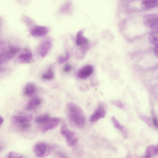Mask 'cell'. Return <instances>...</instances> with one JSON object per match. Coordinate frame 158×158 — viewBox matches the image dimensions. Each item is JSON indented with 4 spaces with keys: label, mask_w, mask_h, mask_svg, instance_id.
Wrapping results in <instances>:
<instances>
[{
    "label": "cell",
    "mask_w": 158,
    "mask_h": 158,
    "mask_svg": "<svg viewBox=\"0 0 158 158\" xmlns=\"http://www.w3.org/2000/svg\"><path fill=\"white\" fill-rule=\"evenodd\" d=\"M66 111L70 123L75 127L82 128L84 125L85 118L82 109L77 105L72 102H69L66 105Z\"/></svg>",
    "instance_id": "1"
},
{
    "label": "cell",
    "mask_w": 158,
    "mask_h": 158,
    "mask_svg": "<svg viewBox=\"0 0 158 158\" xmlns=\"http://www.w3.org/2000/svg\"><path fill=\"white\" fill-rule=\"evenodd\" d=\"M7 46L4 42L0 41V69L2 64L12 59L19 51L15 47Z\"/></svg>",
    "instance_id": "2"
},
{
    "label": "cell",
    "mask_w": 158,
    "mask_h": 158,
    "mask_svg": "<svg viewBox=\"0 0 158 158\" xmlns=\"http://www.w3.org/2000/svg\"><path fill=\"white\" fill-rule=\"evenodd\" d=\"M50 144L44 142H40L34 146V152L38 157H45L49 155L53 149Z\"/></svg>",
    "instance_id": "3"
},
{
    "label": "cell",
    "mask_w": 158,
    "mask_h": 158,
    "mask_svg": "<svg viewBox=\"0 0 158 158\" xmlns=\"http://www.w3.org/2000/svg\"><path fill=\"white\" fill-rule=\"evenodd\" d=\"M61 135L65 139L67 144L69 146H75L78 139L75 133L71 131L65 123H63L60 127Z\"/></svg>",
    "instance_id": "4"
},
{
    "label": "cell",
    "mask_w": 158,
    "mask_h": 158,
    "mask_svg": "<svg viewBox=\"0 0 158 158\" xmlns=\"http://www.w3.org/2000/svg\"><path fill=\"white\" fill-rule=\"evenodd\" d=\"M158 16L157 14H149L145 15L143 18V23L147 27L152 30L158 29Z\"/></svg>",
    "instance_id": "5"
},
{
    "label": "cell",
    "mask_w": 158,
    "mask_h": 158,
    "mask_svg": "<svg viewBox=\"0 0 158 158\" xmlns=\"http://www.w3.org/2000/svg\"><path fill=\"white\" fill-rule=\"evenodd\" d=\"M60 119L58 117H50L42 125V131L43 132L56 128L59 124Z\"/></svg>",
    "instance_id": "6"
},
{
    "label": "cell",
    "mask_w": 158,
    "mask_h": 158,
    "mask_svg": "<svg viewBox=\"0 0 158 158\" xmlns=\"http://www.w3.org/2000/svg\"><path fill=\"white\" fill-rule=\"evenodd\" d=\"M52 46V42L50 40H45L41 42L38 48L40 55L42 57H44L48 53Z\"/></svg>",
    "instance_id": "7"
},
{
    "label": "cell",
    "mask_w": 158,
    "mask_h": 158,
    "mask_svg": "<svg viewBox=\"0 0 158 158\" xmlns=\"http://www.w3.org/2000/svg\"><path fill=\"white\" fill-rule=\"evenodd\" d=\"M94 71V68L91 65L87 64L81 68L78 71L77 76L80 78L85 79L90 76Z\"/></svg>",
    "instance_id": "8"
},
{
    "label": "cell",
    "mask_w": 158,
    "mask_h": 158,
    "mask_svg": "<svg viewBox=\"0 0 158 158\" xmlns=\"http://www.w3.org/2000/svg\"><path fill=\"white\" fill-rule=\"evenodd\" d=\"M47 27L37 26L34 27L31 30V35L35 37H42L45 35L49 31Z\"/></svg>",
    "instance_id": "9"
},
{
    "label": "cell",
    "mask_w": 158,
    "mask_h": 158,
    "mask_svg": "<svg viewBox=\"0 0 158 158\" xmlns=\"http://www.w3.org/2000/svg\"><path fill=\"white\" fill-rule=\"evenodd\" d=\"M32 118V115L28 114L22 116L15 115L12 117V119L15 123L19 126L23 123L30 122Z\"/></svg>",
    "instance_id": "10"
},
{
    "label": "cell",
    "mask_w": 158,
    "mask_h": 158,
    "mask_svg": "<svg viewBox=\"0 0 158 158\" xmlns=\"http://www.w3.org/2000/svg\"><path fill=\"white\" fill-rule=\"evenodd\" d=\"M32 57L31 51L28 49H25L19 56V59L22 63H28L31 62Z\"/></svg>",
    "instance_id": "11"
},
{
    "label": "cell",
    "mask_w": 158,
    "mask_h": 158,
    "mask_svg": "<svg viewBox=\"0 0 158 158\" xmlns=\"http://www.w3.org/2000/svg\"><path fill=\"white\" fill-rule=\"evenodd\" d=\"M105 115L106 111L104 108L102 106H100L92 115L89 120L92 122H95L104 118Z\"/></svg>",
    "instance_id": "12"
},
{
    "label": "cell",
    "mask_w": 158,
    "mask_h": 158,
    "mask_svg": "<svg viewBox=\"0 0 158 158\" xmlns=\"http://www.w3.org/2000/svg\"><path fill=\"white\" fill-rule=\"evenodd\" d=\"M73 4L70 0L66 1L61 6L60 9L61 13L69 15L73 13Z\"/></svg>",
    "instance_id": "13"
},
{
    "label": "cell",
    "mask_w": 158,
    "mask_h": 158,
    "mask_svg": "<svg viewBox=\"0 0 158 158\" xmlns=\"http://www.w3.org/2000/svg\"><path fill=\"white\" fill-rule=\"evenodd\" d=\"M158 5V0H142L141 6L143 10H147L156 7Z\"/></svg>",
    "instance_id": "14"
},
{
    "label": "cell",
    "mask_w": 158,
    "mask_h": 158,
    "mask_svg": "<svg viewBox=\"0 0 158 158\" xmlns=\"http://www.w3.org/2000/svg\"><path fill=\"white\" fill-rule=\"evenodd\" d=\"M36 91V87L33 83L27 84L24 88L23 94L27 96H31L33 95Z\"/></svg>",
    "instance_id": "15"
},
{
    "label": "cell",
    "mask_w": 158,
    "mask_h": 158,
    "mask_svg": "<svg viewBox=\"0 0 158 158\" xmlns=\"http://www.w3.org/2000/svg\"><path fill=\"white\" fill-rule=\"evenodd\" d=\"M88 42V39L84 36L83 31L81 30L77 33L76 37V43L77 45H81L87 44Z\"/></svg>",
    "instance_id": "16"
},
{
    "label": "cell",
    "mask_w": 158,
    "mask_h": 158,
    "mask_svg": "<svg viewBox=\"0 0 158 158\" xmlns=\"http://www.w3.org/2000/svg\"><path fill=\"white\" fill-rule=\"evenodd\" d=\"M41 103V100L38 98H34L31 99L28 102L27 105V109L29 110L33 109Z\"/></svg>",
    "instance_id": "17"
},
{
    "label": "cell",
    "mask_w": 158,
    "mask_h": 158,
    "mask_svg": "<svg viewBox=\"0 0 158 158\" xmlns=\"http://www.w3.org/2000/svg\"><path fill=\"white\" fill-rule=\"evenodd\" d=\"M150 42L154 45H157L158 44V29L152 30L148 37Z\"/></svg>",
    "instance_id": "18"
},
{
    "label": "cell",
    "mask_w": 158,
    "mask_h": 158,
    "mask_svg": "<svg viewBox=\"0 0 158 158\" xmlns=\"http://www.w3.org/2000/svg\"><path fill=\"white\" fill-rule=\"evenodd\" d=\"M158 153V146H150L147 149L145 153L146 157H150L153 155H156Z\"/></svg>",
    "instance_id": "19"
},
{
    "label": "cell",
    "mask_w": 158,
    "mask_h": 158,
    "mask_svg": "<svg viewBox=\"0 0 158 158\" xmlns=\"http://www.w3.org/2000/svg\"><path fill=\"white\" fill-rule=\"evenodd\" d=\"M50 118L48 114H44L37 117L35 118V121L36 123L42 124Z\"/></svg>",
    "instance_id": "20"
},
{
    "label": "cell",
    "mask_w": 158,
    "mask_h": 158,
    "mask_svg": "<svg viewBox=\"0 0 158 158\" xmlns=\"http://www.w3.org/2000/svg\"><path fill=\"white\" fill-rule=\"evenodd\" d=\"M54 77V73L51 68H49L47 72L42 76L43 78L46 80H52L53 79Z\"/></svg>",
    "instance_id": "21"
},
{
    "label": "cell",
    "mask_w": 158,
    "mask_h": 158,
    "mask_svg": "<svg viewBox=\"0 0 158 158\" xmlns=\"http://www.w3.org/2000/svg\"><path fill=\"white\" fill-rule=\"evenodd\" d=\"M6 157L7 158H23L24 156L15 152L11 151L7 153L6 155Z\"/></svg>",
    "instance_id": "22"
},
{
    "label": "cell",
    "mask_w": 158,
    "mask_h": 158,
    "mask_svg": "<svg viewBox=\"0 0 158 158\" xmlns=\"http://www.w3.org/2000/svg\"><path fill=\"white\" fill-rule=\"evenodd\" d=\"M70 57V54L68 52H67L64 56H60L58 58V61L60 63L62 64L67 61Z\"/></svg>",
    "instance_id": "23"
},
{
    "label": "cell",
    "mask_w": 158,
    "mask_h": 158,
    "mask_svg": "<svg viewBox=\"0 0 158 158\" xmlns=\"http://www.w3.org/2000/svg\"><path fill=\"white\" fill-rule=\"evenodd\" d=\"M111 119L112 123L115 128L121 131H123L124 130L123 127L120 124L116 118L114 117L113 116L112 117Z\"/></svg>",
    "instance_id": "24"
},
{
    "label": "cell",
    "mask_w": 158,
    "mask_h": 158,
    "mask_svg": "<svg viewBox=\"0 0 158 158\" xmlns=\"http://www.w3.org/2000/svg\"><path fill=\"white\" fill-rule=\"evenodd\" d=\"M72 68V66L70 65L66 64L64 68V70L65 72H68L71 70Z\"/></svg>",
    "instance_id": "25"
},
{
    "label": "cell",
    "mask_w": 158,
    "mask_h": 158,
    "mask_svg": "<svg viewBox=\"0 0 158 158\" xmlns=\"http://www.w3.org/2000/svg\"><path fill=\"white\" fill-rule=\"evenodd\" d=\"M114 103L116 106H117L120 108H123V105L120 101H116L114 102Z\"/></svg>",
    "instance_id": "26"
},
{
    "label": "cell",
    "mask_w": 158,
    "mask_h": 158,
    "mask_svg": "<svg viewBox=\"0 0 158 158\" xmlns=\"http://www.w3.org/2000/svg\"><path fill=\"white\" fill-rule=\"evenodd\" d=\"M152 122L154 126L157 128H158V120L156 118L154 117L152 118Z\"/></svg>",
    "instance_id": "27"
},
{
    "label": "cell",
    "mask_w": 158,
    "mask_h": 158,
    "mask_svg": "<svg viewBox=\"0 0 158 158\" xmlns=\"http://www.w3.org/2000/svg\"><path fill=\"white\" fill-rule=\"evenodd\" d=\"M154 52L155 56H158V46L157 45H155L154 48Z\"/></svg>",
    "instance_id": "28"
},
{
    "label": "cell",
    "mask_w": 158,
    "mask_h": 158,
    "mask_svg": "<svg viewBox=\"0 0 158 158\" xmlns=\"http://www.w3.org/2000/svg\"><path fill=\"white\" fill-rule=\"evenodd\" d=\"M3 117L0 115V125L3 123Z\"/></svg>",
    "instance_id": "29"
},
{
    "label": "cell",
    "mask_w": 158,
    "mask_h": 158,
    "mask_svg": "<svg viewBox=\"0 0 158 158\" xmlns=\"http://www.w3.org/2000/svg\"><path fill=\"white\" fill-rule=\"evenodd\" d=\"M1 147H0V150H1Z\"/></svg>",
    "instance_id": "30"
}]
</instances>
